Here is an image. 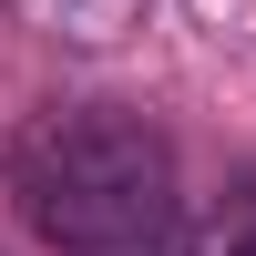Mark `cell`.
Returning a JSON list of instances; mask_svg holds the SVG:
<instances>
[{
    "label": "cell",
    "mask_w": 256,
    "mask_h": 256,
    "mask_svg": "<svg viewBox=\"0 0 256 256\" xmlns=\"http://www.w3.org/2000/svg\"><path fill=\"white\" fill-rule=\"evenodd\" d=\"M10 205L52 256H184L174 144L123 102H52L10 134Z\"/></svg>",
    "instance_id": "obj_1"
},
{
    "label": "cell",
    "mask_w": 256,
    "mask_h": 256,
    "mask_svg": "<svg viewBox=\"0 0 256 256\" xmlns=\"http://www.w3.org/2000/svg\"><path fill=\"white\" fill-rule=\"evenodd\" d=\"M184 256H256V174H246L236 195L195 226V246H184Z\"/></svg>",
    "instance_id": "obj_3"
},
{
    "label": "cell",
    "mask_w": 256,
    "mask_h": 256,
    "mask_svg": "<svg viewBox=\"0 0 256 256\" xmlns=\"http://www.w3.org/2000/svg\"><path fill=\"white\" fill-rule=\"evenodd\" d=\"M20 20H41L52 41H82V52H102V41H123L144 20V0H10Z\"/></svg>",
    "instance_id": "obj_2"
}]
</instances>
